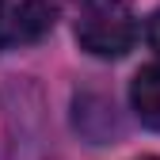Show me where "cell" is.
Returning a JSON list of instances; mask_svg holds the SVG:
<instances>
[{
  "label": "cell",
  "instance_id": "1",
  "mask_svg": "<svg viewBox=\"0 0 160 160\" xmlns=\"http://www.w3.org/2000/svg\"><path fill=\"white\" fill-rule=\"evenodd\" d=\"M76 42L92 57H126L137 42V19L126 0H92L76 23Z\"/></svg>",
  "mask_w": 160,
  "mask_h": 160
},
{
  "label": "cell",
  "instance_id": "2",
  "mask_svg": "<svg viewBox=\"0 0 160 160\" xmlns=\"http://www.w3.org/2000/svg\"><path fill=\"white\" fill-rule=\"evenodd\" d=\"M57 23V4H50V0H23L12 19L4 23V31H0V46H31L38 42V38H46Z\"/></svg>",
  "mask_w": 160,
  "mask_h": 160
},
{
  "label": "cell",
  "instance_id": "3",
  "mask_svg": "<svg viewBox=\"0 0 160 160\" xmlns=\"http://www.w3.org/2000/svg\"><path fill=\"white\" fill-rule=\"evenodd\" d=\"M130 107L137 111V118L145 126L160 130V65L137 69L133 84H130Z\"/></svg>",
  "mask_w": 160,
  "mask_h": 160
},
{
  "label": "cell",
  "instance_id": "4",
  "mask_svg": "<svg viewBox=\"0 0 160 160\" xmlns=\"http://www.w3.org/2000/svg\"><path fill=\"white\" fill-rule=\"evenodd\" d=\"M145 38H149V46H152V50L160 53V12H156V15L149 19V27H145Z\"/></svg>",
  "mask_w": 160,
  "mask_h": 160
},
{
  "label": "cell",
  "instance_id": "5",
  "mask_svg": "<svg viewBox=\"0 0 160 160\" xmlns=\"http://www.w3.org/2000/svg\"><path fill=\"white\" fill-rule=\"evenodd\" d=\"M0 4H4V0H0Z\"/></svg>",
  "mask_w": 160,
  "mask_h": 160
}]
</instances>
